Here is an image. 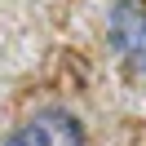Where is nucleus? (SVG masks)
I'll return each mask as SVG.
<instances>
[{
    "label": "nucleus",
    "instance_id": "2",
    "mask_svg": "<svg viewBox=\"0 0 146 146\" xmlns=\"http://www.w3.org/2000/svg\"><path fill=\"white\" fill-rule=\"evenodd\" d=\"M111 44L133 71L146 75V0H115L111 5Z\"/></svg>",
    "mask_w": 146,
    "mask_h": 146
},
{
    "label": "nucleus",
    "instance_id": "1",
    "mask_svg": "<svg viewBox=\"0 0 146 146\" xmlns=\"http://www.w3.org/2000/svg\"><path fill=\"white\" fill-rule=\"evenodd\" d=\"M0 146H84V128L71 111L49 106V111H36L27 124H18Z\"/></svg>",
    "mask_w": 146,
    "mask_h": 146
}]
</instances>
